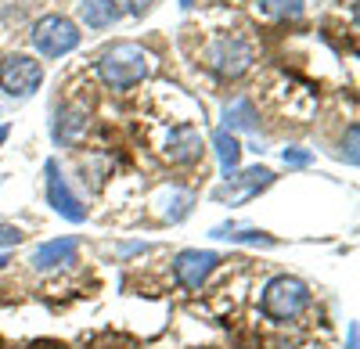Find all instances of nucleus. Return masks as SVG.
<instances>
[{"mask_svg":"<svg viewBox=\"0 0 360 349\" xmlns=\"http://www.w3.org/2000/svg\"><path fill=\"white\" fill-rule=\"evenodd\" d=\"M285 162H288V166H307V162H310V152H299V148H285Z\"/></svg>","mask_w":360,"mask_h":349,"instance_id":"nucleus-18","label":"nucleus"},{"mask_svg":"<svg viewBox=\"0 0 360 349\" xmlns=\"http://www.w3.org/2000/svg\"><path fill=\"white\" fill-rule=\"evenodd\" d=\"M155 148L169 159V162H176V166H188V162H198L202 159V133L191 126V123H180V126H173Z\"/></svg>","mask_w":360,"mask_h":349,"instance_id":"nucleus-7","label":"nucleus"},{"mask_svg":"<svg viewBox=\"0 0 360 349\" xmlns=\"http://www.w3.org/2000/svg\"><path fill=\"white\" fill-rule=\"evenodd\" d=\"M8 140V126H0V144H4Z\"/></svg>","mask_w":360,"mask_h":349,"instance_id":"nucleus-22","label":"nucleus"},{"mask_svg":"<svg viewBox=\"0 0 360 349\" xmlns=\"http://www.w3.org/2000/svg\"><path fill=\"white\" fill-rule=\"evenodd\" d=\"M152 72V54L137 44H115L98 58V76L112 91H130Z\"/></svg>","mask_w":360,"mask_h":349,"instance_id":"nucleus-1","label":"nucleus"},{"mask_svg":"<svg viewBox=\"0 0 360 349\" xmlns=\"http://www.w3.org/2000/svg\"><path fill=\"white\" fill-rule=\"evenodd\" d=\"M346 349H356V324L349 328V345H346Z\"/></svg>","mask_w":360,"mask_h":349,"instance_id":"nucleus-20","label":"nucleus"},{"mask_svg":"<svg viewBox=\"0 0 360 349\" xmlns=\"http://www.w3.org/2000/svg\"><path fill=\"white\" fill-rule=\"evenodd\" d=\"M47 202H51V209L58 216H65L72 223H83L86 220V209L79 206V198L69 191L62 169H58V162H47Z\"/></svg>","mask_w":360,"mask_h":349,"instance_id":"nucleus-8","label":"nucleus"},{"mask_svg":"<svg viewBox=\"0 0 360 349\" xmlns=\"http://www.w3.org/2000/svg\"><path fill=\"white\" fill-rule=\"evenodd\" d=\"M83 133H86V115H79V112H58L54 115V140L76 144Z\"/></svg>","mask_w":360,"mask_h":349,"instance_id":"nucleus-11","label":"nucleus"},{"mask_svg":"<svg viewBox=\"0 0 360 349\" xmlns=\"http://www.w3.org/2000/svg\"><path fill=\"white\" fill-rule=\"evenodd\" d=\"M259 11L270 18H295L303 11V0H259Z\"/></svg>","mask_w":360,"mask_h":349,"instance_id":"nucleus-14","label":"nucleus"},{"mask_svg":"<svg viewBox=\"0 0 360 349\" xmlns=\"http://www.w3.org/2000/svg\"><path fill=\"white\" fill-rule=\"evenodd\" d=\"M310 306V288L292 277V274H278V277H270L266 288H263V299H259V310L263 317H270V321H295L299 313H303Z\"/></svg>","mask_w":360,"mask_h":349,"instance_id":"nucleus-2","label":"nucleus"},{"mask_svg":"<svg viewBox=\"0 0 360 349\" xmlns=\"http://www.w3.org/2000/svg\"><path fill=\"white\" fill-rule=\"evenodd\" d=\"M217 267H220V256L209 252V249H184V252H176V259H173V274H176V281L184 288H202L205 277L213 274Z\"/></svg>","mask_w":360,"mask_h":349,"instance_id":"nucleus-6","label":"nucleus"},{"mask_svg":"<svg viewBox=\"0 0 360 349\" xmlns=\"http://www.w3.org/2000/svg\"><path fill=\"white\" fill-rule=\"evenodd\" d=\"M22 242V230L11 223H0V245H18Z\"/></svg>","mask_w":360,"mask_h":349,"instance_id":"nucleus-17","label":"nucleus"},{"mask_svg":"<svg viewBox=\"0 0 360 349\" xmlns=\"http://www.w3.org/2000/svg\"><path fill=\"white\" fill-rule=\"evenodd\" d=\"M79 18L90 29H108V25H115L119 8H115V0H79Z\"/></svg>","mask_w":360,"mask_h":349,"instance_id":"nucleus-10","label":"nucleus"},{"mask_svg":"<svg viewBox=\"0 0 360 349\" xmlns=\"http://www.w3.org/2000/svg\"><path fill=\"white\" fill-rule=\"evenodd\" d=\"M227 126H234V130H256V108H252V101H234V105H227Z\"/></svg>","mask_w":360,"mask_h":349,"instance_id":"nucleus-13","label":"nucleus"},{"mask_svg":"<svg viewBox=\"0 0 360 349\" xmlns=\"http://www.w3.org/2000/svg\"><path fill=\"white\" fill-rule=\"evenodd\" d=\"M8 263H11V256H8V252H0V270H4Z\"/></svg>","mask_w":360,"mask_h":349,"instance_id":"nucleus-21","label":"nucleus"},{"mask_svg":"<svg viewBox=\"0 0 360 349\" xmlns=\"http://www.w3.org/2000/svg\"><path fill=\"white\" fill-rule=\"evenodd\" d=\"M115 8L127 11V15H144L148 8H152V0H115Z\"/></svg>","mask_w":360,"mask_h":349,"instance_id":"nucleus-16","label":"nucleus"},{"mask_svg":"<svg viewBox=\"0 0 360 349\" xmlns=\"http://www.w3.org/2000/svg\"><path fill=\"white\" fill-rule=\"evenodd\" d=\"M33 44L47 58H62V54L79 47V29L69 18H62V15H44L33 25Z\"/></svg>","mask_w":360,"mask_h":349,"instance_id":"nucleus-3","label":"nucleus"},{"mask_svg":"<svg viewBox=\"0 0 360 349\" xmlns=\"http://www.w3.org/2000/svg\"><path fill=\"white\" fill-rule=\"evenodd\" d=\"M224 238H234V242H256V245H274V238H266L263 230H238V235H224Z\"/></svg>","mask_w":360,"mask_h":349,"instance_id":"nucleus-15","label":"nucleus"},{"mask_svg":"<svg viewBox=\"0 0 360 349\" xmlns=\"http://www.w3.org/2000/svg\"><path fill=\"white\" fill-rule=\"evenodd\" d=\"M205 65L213 72H220V76H227V79H238L252 65V47L245 40H238V37H220L205 51Z\"/></svg>","mask_w":360,"mask_h":349,"instance_id":"nucleus-5","label":"nucleus"},{"mask_svg":"<svg viewBox=\"0 0 360 349\" xmlns=\"http://www.w3.org/2000/svg\"><path fill=\"white\" fill-rule=\"evenodd\" d=\"M346 159L356 166V126H349V137H346Z\"/></svg>","mask_w":360,"mask_h":349,"instance_id":"nucleus-19","label":"nucleus"},{"mask_svg":"<svg viewBox=\"0 0 360 349\" xmlns=\"http://www.w3.org/2000/svg\"><path fill=\"white\" fill-rule=\"evenodd\" d=\"M76 238H54V242H44L37 252H33V267L37 270H58V267H69L76 263Z\"/></svg>","mask_w":360,"mask_h":349,"instance_id":"nucleus-9","label":"nucleus"},{"mask_svg":"<svg viewBox=\"0 0 360 349\" xmlns=\"http://www.w3.org/2000/svg\"><path fill=\"white\" fill-rule=\"evenodd\" d=\"M40 83H44V65L37 62V58L8 54L4 62H0V86H4L8 94L25 98V94H33Z\"/></svg>","mask_w":360,"mask_h":349,"instance_id":"nucleus-4","label":"nucleus"},{"mask_svg":"<svg viewBox=\"0 0 360 349\" xmlns=\"http://www.w3.org/2000/svg\"><path fill=\"white\" fill-rule=\"evenodd\" d=\"M213 148H217V155H220L224 173L231 177V173L238 169V162H242V144H238V137L227 133V130H217V133H213Z\"/></svg>","mask_w":360,"mask_h":349,"instance_id":"nucleus-12","label":"nucleus"}]
</instances>
